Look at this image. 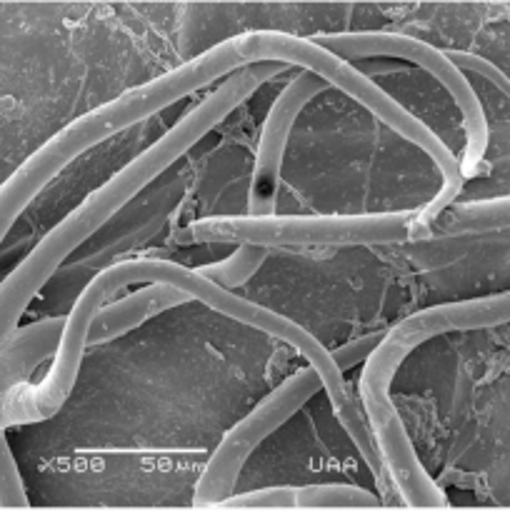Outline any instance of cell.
I'll list each match as a JSON object with an SVG mask.
<instances>
[{
    "instance_id": "6da1fadb",
    "label": "cell",
    "mask_w": 510,
    "mask_h": 512,
    "mask_svg": "<svg viewBox=\"0 0 510 512\" xmlns=\"http://www.w3.org/2000/svg\"><path fill=\"white\" fill-rule=\"evenodd\" d=\"M288 70L280 63H253L235 70L218 83V88L205 95L198 105L183 113V118L165 130L153 145L125 163L118 173L110 175L100 188L85 195L78 208L70 210L55 228L40 238V243L25 255L18 268L0 283V345L8 343L18 330L35 295L55 278L65 260L100 233L120 210L133 203L153 180L173 168L193 145H198L213 128H218L235 108L253 98L260 85L278 73Z\"/></svg>"
},
{
    "instance_id": "7a4b0ae2",
    "label": "cell",
    "mask_w": 510,
    "mask_h": 512,
    "mask_svg": "<svg viewBox=\"0 0 510 512\" xmlns=\"http://www.w3.org/2000/svg\"><path fill=\"white\" fill-rule=\"evenodd\" d=\"M285 30H245L175 65L168 73L123 90L118 98L63 125L0 185V245L30 203L78 158L113 135L163 113L178 100L253 63H280Z\"/></svg>"
},
{
    "instance_id": "3957f363",
    "label": "cell",
    "mask_w": 510,
    "mask_h": 512,
    "mask_svg": "<svg viewBox=\"0 0 510 512\" xmlns=\"http://www.w3.org/2000/svg\"><path fill=\"white\" fill-rule=\"evenodd\" d=\"M510 318V295L495 293L473 300L430 305L408 315L400 323L385 328L383 340L363 363L358 380V405L368 433L378 450L380 465L393 488L398 510L408 512H443L450 500L445 490L430 478L413 448L403 418L393 403V380L408 355L430 338L448 333H468L505 325Z\"/></svg>"
},
{
    "instance_id": "277c9868",
    "label": "cell",
    "mask_w": 510,
    "mask_h": 512,
    "mask_svg": "<svg viewBox=\"0 0 510 512\" xmlns=\"http://www.w3.org/2000/svg\"><path fill=\"white\" fill-rule=\"evenodd\" d=\"M413 210L360 215H218L175 230L178 245L253 248H375L410 243Z\"/></svg>"
},
{
    "instance_id": "5b68a950",
    "label": "cell",
    "mask_w": 510,
    "mask_h": 512,
    "mask_svg": "<svg viewBox=\"0 0 510 512\" xmlns=\"http://www.w3.org/2000/svg\"><path fill=\"white\" fill-rule=\"evenodd\" d=\"M313 40L330 53L340 55L348 63H358V60H378V58H395L405 60V63L418 65L428 75H433L445 93L453 98L455 108H458L460 120H463V135L465 148L463 158H458L460 175L463 180L473 178L480 170L485 158V150L490 143V128L488 115H485L483 103H480L478 93L460 73L445 50L435 48V45L425 43V40L413 38L405 33H390V30H348V33H318Z\"/></svg>"
},
{
    "instance_id": "8992f818",
    "label": "cell",
    "mask_w": 510,
    "mask_h": 512,
    "mask_svg": "<svg viewBox=\"0 0 510 512\" xmlns=\"http://www.w3.org/2000/svg\"><path fill=\"white\" fill-rule=\"evenodd\" d=\"M318 393H323V383L310 365L295 370L278 388L270 390L245 418H240L223 435L213 455L205 460L203 470L193 485L190 505L193 508H220L225 500L233 498L240 475H243L245 465L253 458L255 450L270 435L278 433L293 415H298L303 405Z\"/></svg>"
},
{
    "instance_id": "52a82bcc",
    "label": "cell",
    "mask_w": 510,
    "mask_h": 512,
    "mask_svg": "<svg viewBox=\"0 0 510 512\" xmlns=\"http://www.w3.org/2000/svg\"><path fill=\"white\" fill-rule=\"evenodd\" d=\"M325 90H328V85L318 75L308 73V70H298V75L273 100V105L268 110V118H265L263 128H260L253 173H250L248 213L245 215L275 213V208H278L285 150H288L295 120L313 103V98H318Z\"/></svg>"
},
{
    "instance_id": "ba28073f",
    "label": "cell",
    "mask_w": 510,
    "mask_h": 512,
    "mask_svg": "<svg viewBox=\"0 0 510 512\" xmlns=\"http://www.w3.org/2000/svg\"><path fill=\"white\" fill-rule=\"evenodd\" d=\"M185 303H193L183 290L173 288L168 283H150L140 285L135 293L123 295L118 300L105 303L98 313L93 315L88 325L85 343L88 345H105L123 335L133 333L135 328L148 323L150 318L168 313V310L180 308Z\"/></svg>"
},
{
    "instance_id": "9c48e42d",
    "label": "cell",
    "mask_w": 510,
    "mask_h": 512,
    "mask_svg": "<svg viewBox=\"0 0 510 512\" xmlns=\"http://www.w3.org/2000/svg\"><path fill=\"white\" fill-rule=\"evenodd\" d=\"M60 333H63V315H50L15 330L13 338L0 345V393L23 385L38 365L53 358Z\"/></svg>"
},
{
    "instance_id": "30bf717a",
    "label": "cell",
    "mask_w": 510,
    "mask_h": 512,
    "mask_svg": "<svg viewBox=\"0 0 510 512\" xmlns=\"http://www.w3.org/2000/svg\"><path fill=\"white\" fill-rule=\"evenodd\" d=\"M508 195L470 203H450L430 223L428 238H460V235H483L508 228Z\"/></svg>"
},
{
    "instance_id": "8fae6325",
    "label": "cell",
    "mask_w": 510,
    "mask_h": 512,
    "mask_svg": "<svg viewBox=\"0 0 510 512\" xmlns=\"http://www.w3.org/2000/svg\"><path fill=\"white\" fill-rule=\"evenodd\" d=\"M373 490L348 483H315L295 488L293 512H380Z\"/></svg>"
},
{
    "instance_id": "7c38bea8",
    "label": "cell",
    "mask_w": 510,
    "mask_h": 512,
    "mask_svg": "<svg viewBox=\"0 0 510 512\" xmlns=\"http://www.w3.org/2000/svg\"><path fill=\"white\" fill-rule=\"evenodd\" d=\"M268 253L270 250L253 248V245H238L233 255L218 260V263L200 265V268H195V273L203 275L205 280H210V283L218 285V288L233 293L235 288H243V285L263 268Z\"/></svg>"
},
{
    "instance_id": "4fadbf2b",
    "label": "cell",
    "mask_w": 510,
    "mask_h": 512,
    "mask_svg": "<svg viewBox=\"0 0 510 512\" xmlns=\"http://www.w3.org/2000/svg\"><path fill=\"white\" fill-rule=\"evenodd\" d=\"M28 505L30 500L23 475H20L5 433H0V512H25Z\"/></svg>"
},
{
    "instance_id": "5bb4252c",
    "label": "cell",
    "mask_w": 510,
    "mask_h": 512,
    "mask_svg": "<svg viewBox=\"0 0 510 512\" xmlns=\"http://www.w3.org/2000/svg\"><path fill=\"white\" fill-rule=\"evenodd\" d=\"M445 55H448L450 63H453L460 73L478 75L485 83H490L493 88H498L500 93L508 95V75H505L498 65L490 63L488 58H480V55L468 53V50H445Z\"/></svg>"
},
{
    "instance_id": "9a60e30c",
    "label": "cell",
    "mask_w": 510,
    "mask_h": 512,
    "mask_svg": "<svg viewBox=\"0 0 510 512\" xmlns=\"http://www.w3.org/2000/svg\"><path fill=\"white\" fill-rule=\"evenodd\" d=\"M383 335H385V328L373 330V333H365V335H360V338L348 340V343H343L340 348L330 350V360H333L335 370L343 375L345 370L355 368V365H363L365 360L370 358V353L378 348L380 340H383Z\"/></svg>"
}]
</instances>
